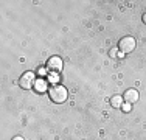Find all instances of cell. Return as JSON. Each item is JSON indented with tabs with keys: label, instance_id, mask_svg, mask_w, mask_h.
I'll return each mask as SVG.
<instances>
[{
	"label": "cell",
	"instance_id": "8fae6325",
	"mask_svg": "<svg viewBox=\"0 0 146 140\" xmlns=\"http://www.w3.org/2000/svg\"><path fill=\"white\" fill-rule=\"evenodd\" d=\"M13 140H23V139H22V137H14Z\"/></svg>",
	"mask_w": 146,
	"mask_h": 140
},
{
	"label": "cell",
	"instance_id": "ba28073f",
	"mask_svg": "<svg viewBox=\"0 0 146 140\" xmlns=\"http://www.w3.org/2000/svg\"><path fill=\"white\" fill-rule=\"evenodd\" d=\"M58 75H56V73H51V75H50V78H48V81H50V83H58Z\"/></svg>",
	"mask_w": 146,
	"mask_h": 140
},
{
	"label": "cell",
	"instance_id": "9c48e42d",
	"mask_svg": "<svg viewBox=\"0 0 146 140\" xmlns=\"http://www.w3.org/2000/svg\"><path fill=\"white\" fill-rule=\"evenodd\" d=\"M110 56H112V58L117 56V48H112V50H110Z\"/></svg>",
	"mask_w": 146,
	"mask_h": 140
},
{
	"label": "cell",
	"instance_id": "5b68a950",
	"mask_svg": "<svg viewBox=\"0 0 146 140\" xmlns=\"http://www.w3.org/2000/svg\"><path fill=\"white\" fill-rule=\"evenodd\" d=\"M47 67L50 70H53V72H61L62 69V59L59 58V56H51L50 59H48L47 62Z\"/></svg>",
	"mask_w": 146,
	"mask_h": 140
},
{
	"label": "cell",
	"instance_id": "277c9868",
	"mask_svg": "<svg viewBox=\"0 0 146 140\" xmlns=\"http://www.w3.org/2000/svg\"><path fill=\"white\" fill-rule=\"evenodd\" d=\"M138 98H140V95H138L137 89H127L126 92H124V95H123V100L126 101V103H129V104L137 103Z\"/></svg>",
	"mask_w": 146,
	"mask_h": 140
},
{
	"label": "cell",
	"instance_id": "52a82bcc",
	"mask_svg": "<svg viewBox=\"0 0 146 140\" xmlns=\"http://www.w3.org/2000/svg\"><path fill=\"white\" fill-rule=\"evenodd\" d=\"M110 104H112L113 107H121L123 106V98H121L120 95H115V97H112V100H110Z\"/></svg>",
	"mask_w": 146,
	"mask_h": 140
},
{
	"label": "cell",
	"instance_id": "3957f363",
	"mask_svg": "<svg viewBox=\"0 0 146 140\" xmlns=\"http://www.w3.org/2000/svg\"><path fill=\"white\" fill-rule=\"evenodd\" d=\"M36 75H34L33 72H27V73H23L22 75V78H20V81H19V84H20V87L22 89H31V87L36 84Z\"/></svg>",
	"mask_w": 146,
	"mask_h": 140
},
{
	"label": "cell",
	"instance_id": "8992f818",
	"mask_svg": "<svg viewBox=\"0 0 146 140\" xmlns=\"http://www.w3.org/2000/svg\"><path fill=\"white\" fill-rule=\"evenodd\" d=\"M34 89H36L37 92H45V90H47V81H45V79H36Z\"/></svg>",
	"mask_w": 146,
	"mask_h": 140
},
{
	"label": "cell",
	"instance_id": "7a4b0ae2",
	"mask_svg": "<svg viewBox=\"0 0 146 140\" xmlns=\"http://www.w3.org/2000/svg\"><path fill=\"white\" fill-rule=\"evenodd\" d=\"M118 48H120V51H121V53H124V55L131 53V51H134V48H135V39H134V37H131V36L123 37V39L120 41Z\"/></svg>",
	"mask_w": 146,
	"mask_h": 140
},
{
	"label": "cell",
	"instance_id": "6da1fadb",
	"mask_svg": "<svg viewBox=\"0 0 146 140\" xmlns=\"http://www.w3.org/2000/svg\"><path fill=\"white\" fill-rule=\"evenodd\" d=\"M67 89H65L64 86H53L50 90H48V97H50V100L53 101V103H58V104H61V103H64L65 100H67Z\"/></svg>",
	"mask_w": 146,
	"mask_h": 140
},
{
	"label": "cell",
	"instance_id": "7c38bea8",
	"mask_svg": "<svg viewBox=\"0 0 146 140\" xmlns=\"http://www.w3.org/2000/svg\"><path fill=\"white\" fill-rule=\"evenodd\" d=\"M143 22L146 23V14H145V16H143Z\"/></svg>",
	"mask_w": 146,
	"mask_h": 140
},
{
	"label": "cell",
	"instance_id": "30bf717a",
	"mask_svg": "<svg viewBox=\"0 0 146 140\" xmlns=\"http://www.w3.org/2000/svg\"><path fill=\"white\" fill-rule=\"evenodd\" d=\"M123 109H124V111H129V109H131V104H129V103L123 104Z\"/></svg>",
	"mask_w": 146,
	"mask_h": 140
}]
</instances>
